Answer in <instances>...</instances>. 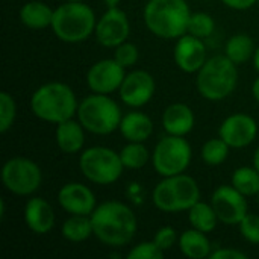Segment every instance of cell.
<instances>
[{"label":"cell","mask_w":259,"mask_h":259,"mask_svg":"<svg viewBox=\"0 0 259 259\" xmlns=\"http://www.w3.org/2000/svg\"><path fill=\"white\" fill-rule=\"evenodd\" d=\"M164 255L165 252L159 249L156 243L152 240V241L140 243L135 247H132L127 253V259H162Z\"/></svg>","instance_id":"d6a6232c"},{"label":"cell","mask_w":259,"mask_h":259,"mask_svg":"<svg viewBox=\"0 0 259 259\" xmlns=\"http://www.w3.org/2000/svg\"><path fill=\"white\" fill-rule=\"evenodd\" d=\"M214 29H215V21L209 14H206V12H191L188 27H187V33L203 39V38L211 36Z\"/></svg>","instance_id":"f546056e"},{"label":"cell","mask_w":259,"mask_h":259,"mask_svg":"<svg viewBox=\"0 0 259 259\" xmlns=\"http://www.w3.org/2000/svg\"><path fill=\"white\" fill-rule=\"evenodd\" d=\"M229 149H231L229 144L223 138H220V137L212 138V140H208L202 146L200 156H202V159H203V162L206 165L217 167V165H222L228 159Z\"/></svg>","instance_id":"83f0119b"},{"label":"cell","mask_w":259,"mask_h":259,"mask_svg":"<svg viewBox=\"0 0 259 259\" xmlns=\"http://www.w3.org/2000/svg\"><path fill=\"white\" fill-rule=\"evenodd\" d=\"M258 135V123L247 114H232L223 120L219 137L223 138L231 149H243L250 146Z\"/></svg>","instance_id":"5bb4252c"},{"label":"cell","mask_w":259,"mask_h":259,"mask_svg":"<svg viewBox=\"0 0 259 259\" xmlns=\"http://www.w3.org/2000/svg\"><path fill=\"white\" fill-rule=\"evenodd\" d=\"M77 120L87 132L94 135H108L120 127L121 109L109 94H97L85 97L77 106Z\"/></svg>","instance_id":"8992f818"},{"label":"cell","mask_w":259,"mask_h":259,"mask_svg":"<svg viewBox=\"0 0 259 259\" xmlns=\"http://www.w3.org/2000/svg\"><path fill=\"white\" fill-rule=\"evenodd\" d=\"M179 249L181 252L190 259H203L209 258L212 253L211 241L208 240L205 232H200L194 228L185 231L179 237Z\"/></svg>","instance_id":"603a6c76"},{"label":"cell","mask_w":259,"mask_h":259,"mask_svg":"<svg viewBox=\"0 0 259 259\" xmlns=\"http://www.w3.org/2000/svg\"><path fill=\"white\" fill-rule=\"evenodd\" d=\"M24 222L33 234L44 235L55 226V212L49 202L41 197H32L24 206Z\"/></svg>","instance_id":"e0dca14e"},{"label":"cell","mask_w":259,"mask_h":259,"mask_svg":"<svg viewBox=\"0 0 259 259\" xmlns=\"http://www.w3.org/2000/svg\"><path fill=\"white\" fill-rule=\"evenodd\" d=\"M258 200H259V193H258Z\"/></svg>","instance_id":"f6af8a7d"},{"label":"cell","mask_w":259,"mask_h":259,"mask_svg":"<svg viewBox=\"0 0 259 259\" xmlns=\"http://www.w3.org/2000/svg\"><path fill=\"white\" fill-rule=\"evenodd\" d=\"M188 222H190L191 228H194L200 232L209 234L217 228L220 220H219L212 205L197 202L194 206H191L188 209Z\"/></svg>","instance_id":"d4e9b609"},{"label":"cell","mask_w":259,"mask_h":259,"mask_svg":"<svg viewBox=\"0 0 259 259\" xmlns=\"http://www.w3.org/2000/svg\"><path fill=\"white\" fill-rule=\"evenodd\" d=\"M206 46L202 38L185 33L175 46V62L185 73H197L206 62Z\"/></svg>","instance_id":"2e32d148"},{"label":"cell","mask_w":259,"mask_h":259,"mask_svg":"<svg viewBox=\"0 0 259 259\" xmlns=\"http://www.w3.org/2000/svg\"><path fill=\"white\" fill-rule=\"evenodd\" d=\"M232 187L246 197L258 196L259 171L255 167H240L232 175Z\"/></svg>","instance_id":"4316f807"},{"label":"cell","mask_w":259,"mask_h":259,"mask_svg":"<svg viewBox=\"0 0 259 259\" xmlns=\"http://www.w3.org/2000/svg\"><path fill=\"white\" fill-rule=\"evenodd\" d=\"M138 58H140L138 47H137L135 44H132V42L124 41L123 44H120V46L115 47L114 59H115L120 65H123L124 68L135 65L137 61H138Z\"/></svg>","instance_id":"836d02e7"},{"label":"cell","mask_w":259,"mask_h":259,"mask_svg":"<svg viewBox=\"0 0 259 259\" xmlns=\"http://www.w3.org/2000/svg\"><path fill=\"white\" fill-rule=\"evenodd\" d=\"M253 65H255V68L259 71V46L256 47L255 53H253Z\"/></svg>","instance_id":"60d3db41"},{"label":"cell","mask_w":259,"mask_h":259,"mask_svg":"<svg viewBox=\"0 0 259 259\" xmlns=\"http://www.w3.org/2000/svg\"><path fill=\"white\" fill-rule=\"evenodd\" d=\"M156 90L153 76L146 70H134L126 74L118 93L124 105L131 108H141L147 105Z\"/></svg>","instance_id":"7c38bea8"},{"label":"cell","mask_w":259,"mask_h":259,"mask_svg":"<svg viewBox=\"0 0 259 259\" xmlns=\"http://www.w3.org/2000/svg\"><path fill=\"white\" fill-rule=\"evenodd\" d=\"M258 3H259V0H258Z\"/></svg>","instance_id":"bcb514c9"},{"label":"cell","mask_w":259,"mask_h":259,"mask_svg":"<svg viewBox=\"0 0 259 259\" xmlns=\"http://www.w3.org/2000/svg\"><path fill=\"white\" fill-rule=\"evenodd\" d=\"M211 205L220 220L228 226H238L241 220L249 214L246 196L241 194L232 185L219 187L211 197Z\"/></svg>","instance_id":"30bf717a"},{"label":"cell","mask_w":259,"mask_h":259,"mask_svg":"<svg viewBox=\"0 0 259 259\" xmlns=\"http://www.w3.org/2000/svg\"><path fill=\"white\" fill-rule=\"evenodd\" d=\"M94 237L109 246L121 247L129 244L137 234V215L124 203L109 200L97 205L91 214Z\"/></svg>","instance_id":"6da1fadb"},{"label":"cell","mask_w":259,"mask_h":259,"mask_svg":"<svg viewBox=\"0 0 259 259\" xmlns=\"http://www.w3.org/2000/svg\"><path fill=\"white\" fill-rule=\"evenodd\" d=\"M62 237L70 243H82L87 241L91 235H94L91 215H71L62 225Z\"/></svg>","instance_id":"cb8c5ba5"},{"label":"cell","mask_w":259,"mask_h":259,"mask_svg":"<svg viewBox=\"0 0 259 259\" xmlns=\"http://www.w3.org/2000/svg\"><path fill=\"white\" fill-rule=\"evenodd\" d=\"M153 241L156 243V246H158L159 249H162L164 252H167V250H170V249L176 244V241H179V240H178V234H176V231H175L173 228L164 226V228H161L159 231H156V234H155V237H153Z\"/></svg>","instance_id":"d590c367"},{"label":"cell","mask_w":259,"mask_h":259,"mask_svg":"<svg viewBox=\"0 0 259 259\" xmlns=\"http://www.w3.org/2000/svg\"><path fill=\"white\" fill-rule=\"evenodd\" d=\"M131 33L129 18L124 11L117 8H108L106 12L97 20L96 24V39L99 44L108 49H115L123 44Z\"/></svg>","instance_id":"8fae6325"},{"label":"cell","mask_w":259,"mask_h":259,"mask_svg":"<svg viewBox=\"0 0 259 259\" xmlns=\"http://www.w3.org/2000/svg\"><path fill=\"white\" fill-rule=\"evenodd\" d=\"M255 42L252 36L247 33H237L231 36L225 47V55L235 64L247 62L250 58H253L255 53Z\"/></svg>","instance_id":"484cf974"},{"label":"cell","mask_w":259,"mask_h":259,"mask_svg":"<svg viewBox=\"0 0 259 259\" xmlns=\"http://www.w3.org/2000/svg\"><path fill=\"white\" fill-rule=\"evenodd\" d=\"M2 182L8 191L17 196H30L41 187V168L29 158H11L3 164Z\"/></svg>","instance_id":"9c48e42d"},{"label":"cell","mask_w":259,"mask_h":259,"mask_svg":"<svg viewBox=\"0 0 259 259\" xmlns=\"http://www.w3.org/2000/svg\"><path fill=\"white\" fill-rule=\"evenodd\" d=\"M58 202L70 215H91L97 208L94 193L80 182L65 184L58 193Z\"/></svg>","instance_id":"9a60e30c"},{"label":"cell","mask_w":259,"mask_h":259,"mask_svg":"<svg viewBox=\"0 0 259 259\" xmlns=\"http://www.w3.org/2000/svg\"><path fill=\"white\" fill-rule=\"evenodd\" d=\"M228 8L235 9V11H246L250 9L255 3H258V0H222Z\"/></svg>","instance_id":"74e56055"},{"label":"cell","mask_w":259,"mask_h":259,"mask_svg":"<svg viewBox=\"0 0 259 259\" xmlns=\"http://www.w3.org/2000/svg\"><path fill=\"white\" fill-rule=\"evenodd\" d=\"M253 167L259 171V146L258 149L255 150V155H253Z\"/></svg>","instance_id":"b9f144b4"},{"label":"cell","mask_w":259,"mask_h":259,"mask_svg":"<svg viewBox=\"0 0 259 259\" xmlns=\"http://www.w3.org/2000/svg\"><path fill=\"white\" fill-rule=\"evenodd\" d=\"M194 123V112L185 103H171L162 114V126L168 135L185 137L193 131Z\"/></svg>","instance_id":"ac0fdd59"},{"label":"cell","mask_w":259,"mask_h":259,"mask_svg":"<svg viewBox=\"0 0 259 259\" xmlns=\"http://www.w3.org/2000/svg\"><path fill=\"white\" fill-rule=\"evenodd\" d=\"M191 146L184 137L167 135L158 141L152 155V164L158 175L171 178L184 173L191 162Z\"/></svg>","instance_id":"ba28073f"},{"label":"cell","mask_w":259,"mask_h":259,"mask_svg":"<svg viewBox=\"0 0 259 259\" xmlns=\"http://www.w3.org/2000/svg\"><path fill=\"white\" fill-rule=\"evenodd\" d=\"M152 200H153V205L162 212H178V208H176V203L173 199V193H171V188H170L167 178H164L153 188Z\"/></svg>","instance_id":"4dcf8cb0"},{"label":"cell","mask_w":259,"mask_h":259,"mask_svg":"<svg viewBox=\"0 0 259 259\" xmlns=\"http://www.w3.org/2000/svg\"><path fill=\"white\" fill-rule=\"evenodd\" d=\"M55 138L61 152L67 155L79 153L85 146V127L79 120H65L56 124Z\"/></svg>","instance_id":"d6986e66"},{"label":"cell","mask_w":259,"mask_h":259,"mask_svg":"<svg viewBox=\"0 0 259 259\" xmlns=\"http://www.w3.org/2000/svg\"><path fill=\"white\" fill-rule=\"evenodd\" d=\"M211 259H247V253L241 252V250H237V249H228V247H223V249H217L215 252H212L209 255Z\"/></svg>","instance_id":"8d00e7d4"},{"label":"cell","mask_w":259,"mask_h":259,"mask_svg":"<svg viewBox=\"0 0 259 259\" xmlns=\"http://www.w3.org/2000/svg\"><path fill=\"white\" fill-rule=\"evenodd\" d=\"M53 12H55V9L49 8L46 3L32 0L21 6L18 15H20V21L26 27L35 29V30H42V29L52 26Z\"/></svg>","instance_id":"7402d4cb"},{"label":"cell","mask_w":259,"mask_h":259,"mask_svg":"<svg viewBox=\"0 0 259 259\" xmlns=\"http://www.w3.org/2000/svg\"><path fill=\"white\" fill-rule=\"evenodd\" d=\"M121 0H103V3L108 6V8H117L120 5Z\"/></svg>","instance_id":"ab89813d"},{"label":"cell","mask_w":259,"mask_h":259,"mask_svg":"<svg viewBox=\"0 0 259 259\" xmlns=\"http://www.w3.org/2000/svg\"><path fill=\"white\" fill-rule=\"evenodd\" d=\"M191 17L185 0H149L144 8L146 27L164 39H178L187 33Z\"/></svg>","instance_id":"3957f363"},{"label":"cell","mask_w":259,"mask_h":259,"mask_svg":"<svg viewBox=\"0 0 259 259\" xmlns=\"http://www.w3.org/2000/svg\"><path fill=\"white\" fill-rule=\"evenodd\" d=\"M3 217H5V200L2 199L0 200V219L3 220Z\"/></svg>","instance_id":"7bdbcfd3"},{"label":"cell","mask_w":259,"mask_h":259,"mask_svg":"<svg viewBox=\"0 0 259 259\" xmlns=\"http://www.w3.org/2000/svg\"><path fill=\"white\" fill-rule=\"evenodd\" d=\"M121 162L124 168L131 170H140L143 168L149 161V150L143 143H127L121 152H120Z\"/></svg>","instance_id":"f1b7e54d"},{"label":"cell","mask_w":259,"mask_h":259,"mask_svg":"<svg viewBox=\"0 0 259 259\" xmlns=\"http://www.w3.org/2000/svg\"><path fill=\"white\" fill-rule=\"evenodd\" d=\"M240 232L250 244H259V215L247 214L238 225Z\"/></svg>","instance_id":"e575fe53"},{"label":"cell","mask_w":259,"mask_h":259,"mask_svg":"<svg viewBox=\"0 0 259 259\" xmlns=\"http://www.w3.org/2000/svg\"><path fill=\"white\" fill-rule=\"evenodd\" d=\"M238 83L237 64L226 55L208 58L203 67L197 71L196 87L200 96L206 100L220 102L229 97Z\"/></svg>","instance_id":"277c9868"},{"label":"cell","mask_w":259,"mask_h":259,"mask_svg":"<svg viewBox=\"0 0 259 259\" xmlns=\"http://www.w3.org/2000/svg\"><path fill=\"white\" fill-rule=\"evenodd\" d=\"M15 115H17V106L14 97L9 93L2 91L0 93V132L2 134H6L12 127L15 121Z\"/></svg>","instance_id":"1f68e13d"},{"label":"cell","mask_w":259,"mask_h":259,"mask_svg":"<svg viewBox=\"0 0 259 259\" xmlns=\"http://www.w3.org/2000/svg\"><path fill=\"white\" fill-rule=\"evenodd\" d=\"M126 77L124 67L115 59H102L91 65L87 73V83L93 93L111 94L120 90Z\"/></svg>","instance_id":"4fadbf2b"},{"label":"cell","mask_w":259,"mask_h":259,"mask_svg":"<svg viewBox=\"0 0 259 259\" xmlns=\"http://www.w3.org/2000/svg\"><path fill=\"white\" fill-rule=\"evenodd\" d=\"M252 94H253V97H255V100L258 102L259 105V77L253 82V85H252Z\"/></svg>","instance_id":"f35d334b"},{"label":"cell","mask_w":259,"mask_h":259,"mask_svg":"<svg viewBox=\"0 0 259 259\" xmlns=\"http://www.w3.org/2000/svg\"><path fill=\"white\" fill-rule=\"evenodd\" d=\"M79 168L90 182L97 185H111L121 178L124 165L120 153L115 150L103 146H94L80 153Z\"/></svg>","instance_id":"52a82bcc"},{"label":"cell","mask_w":259,"mask_h":259,"mask_svg":"<svg viewBox=\"0 0 259 259\" xmlns=\"http://www.w3.org/2000/svg\"><path fill=\"white\" fill-rule=\"evenodd\" d=\"M118 129L124 140L131 143H144L150 138L153 132V121L144 112L132 111L123 115Z\"/></svg>","instance_id":"44dd1931"},{"label":"cell","mask_w":259,"mask_h":259,"mask_svg":"<svg viewBox=\"0 0 259 259\" xmlns=\"http://www.w3.org/2000/svg\"><path fill=\"white\" fill-rule=\"evenodd\" d=\"M173 199L179 211H188L191 206H194L197 202H200V188L199 184L188 175H176L171 178H167Z\"/></svg>","instance_id":"ffe728a7"},{"label":"cell","mask_w":259,"mask_h":259,"mask_svg":"<svg viewBox=\"0 0 259 259\" xmlns=\"http://www.w3.org/2000/svg\"><path fill=\"white\" fill-rule=\"evenodd\" d=\"M64 2H83V0H64Z\"/></svg>","instance_id":"ee69618b"},{"label":"cell","mask_w":259,"mask_h":259,"mask_svg":"<svg viewBox=\"0 0 259 259\" xmlns=\"http://www.w3.org/2000/svg\"><path fill=\"white\" fill-rule=\"evenodd\" d=\"M96 14L83 2H64L53 12L52 30L62 41L76 44L85 41L96 30Z\"/></svg>","instance_id":"5b68a950"},{"label":"cell","mask_w":259,"mask_h":259,"mask_svg":"<svg viewBox=\"0 0 259 259\" xmlns=\"http://www.w3.org/2000/svg\"><path fill=\"white\" fill-rule=\"evenodd\" d=\"M79 102L74 91L62 82H49L41 85L30 97L32 114L47 123H62L77 112Z\"/></svg>","instance_id":"7a4b0ae2"}]
</instances>
